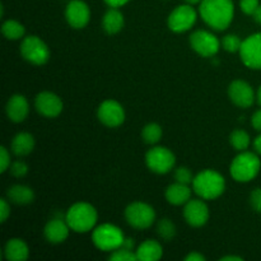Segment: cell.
<instances>
[{
	"mask_svg": "<svg viewBox=\"0 0 261 261\" xmlns=\"http://www.w3.org/2000/svg\"><path fill=\"white\" fill-rule=\"evenodd\" d=\"M232 0H201L200 15L206 24L214 30H226L233 18Z\"/></svg>",
	"mask_w": 261,
	"mask_h": 261,
	"instance_id": "1",
	"label": "cell"
},
{
	"mask_svg": "<svg viewBox=\"0 0 261 261\" xmlns=\"http://www.w3.org/2000/svg\"><path fill=\"white\" fill-rule=\"evenodd\" d=\"M194 190L203 199H216L222 195L226 188V182L221 173L217 171L206 170L199 173L193 181Z\"/></svg>",
	"mask_w": 261,
	"mask_h": 261,
	"instance_id": "2",
	"label": "cell"
},
{
	"mask_svg": "<svg viewBox=\"0 0 261 261\" xmlns=\"http://www.w3.org/2000/svg\"><path fill=\"white\" fill-rule=\"evenodd\" d=\"M66 223L73 231L84 233L91 231L97 222V212L91 204L76 203L66 213Z\"/></svg>",
	"mask_w": 261,
	"mask_h": 261,
	"instance_id": "3",
	"label": "cell"
},
{
	"mask_svg": "<svg viewBox=\"0 0 261 261\" xmlns=\"http://www.w3.org/2000/svg\"><path fill=\"white\" fill-rule=\"evenodd\" d=\"M260 160L256 154L244 152L237 155L231 165V175L239 182H247L256 177L260 171Z\"/></svg>",
	"mask_w": 261,
	"mask_h": 261,
	"instance_id": "4",
	"label": "cell"
},
{
	"mask_svg": "<svg viewBox=\"0 0 261 261\" xmlns=\"http://www.w3.org/2000/svg\"><path fill=\"white\" fill-rule=\"evenodd\" d=\"M93 244L102 251H115L120 249L125 241L121 229L112 224H102L97 227L92 234Z\"/></svg>",
	"mask_w": 261,
	"mask_h": 261,
	"instance_id": "5",
	"label": "cell"
},
{
	"mask_svg": "<svg viewBox=\"0 0 261 261\" xmlns=\"http://www.w3.org/2000/svg\"><path fill=\"white\" fill-rule=\"evenodd\" d=\"M20 54L23 58L35 65H43L50 58V50L47 45L37 36H28L23 40L20 46Z\"/></svg>",
	"mask_w": 261,
	"mask_h": 261,
	"instance_id": "6",
	"label": "cell"
},
{
	"mask_svg": "<svg viewBox=\"0 0 261 261\" xmlns=\"http://www.w3.org/2000/svg\"><path fill=\"white\" fill-rule=\"evenodd\" d=\"M125 217L130 226L138 229L148 228L153 224L155 218L154 209L145 203H133L125 211Z\"/></svg>",
	"mask_w": 261,
	"mask_h": 261,
	"instance_id": "7",
	"label": "cell"
},
{
	"mask_svg": "<svg viewBox=\"0 0 261 261\" xmlns=\"http://www.w3.org/2000/svg\"><path fill=\"white\" fill-rule=\"evenodd\" d=\"M145 162L153 172L167 173L175 165V155L167 148L157 147L147 153Z\"/></svg>",
	"mask_w": 261,
	"mask_h": 261,
	"instance_id": "8",
	"label": "cell"
},
{
	"mask_svg": "<svg viewBox=\"0 0 261 261\" xmlns=\"http://www.w3.org/2000/svg\"><path fill=\"white\" fill-rule=\"evenodd\" d=\"M196 22V12L193 7L189 5H180L168 17V27L173 32H185L190 30Z\"/></svg>",
	"mask_w": 261,
	"mask_h": 261,
	"instance_id": "9",
	"label": "cell"
},
{
	"mask_svg": "<svg viewBox=\"0 0 261 261\" xmlns=\"http://www.w3.org/2000/svg\"><path fill=\"white\" fill-rule=\"evenodd\" d=\"M241 59L249 68L261 69V32L250 36L240 48Z\"/></svg>",
	"mask_w": 261,
	"mask_h": 261,
	"instance_id": "10",
	"label": "cell"
},
{
	"mask_svg": "<svg viewBox=\"0 0 261 261\" xmlns=\"http://www.w3.org/2000/svg\"><path fill=\"white\" fill-rule=\"evenodd\" d=\"M191 47L200 54L201 56L211 58L214 56L219 50V41L218 38L211 32L206 31H196L190 36Z\"/></svg>",
	"mask_w": 261,
	"mask_h": 261,
	"instance_id": "11",
	"label": "cell"
},
{
	"mask_svg": "<svg viewBox=\"0 0 261 261\" xmlns=\"http://www.w3.org/2000/svg\"><path fill=\"white\" fill-rule=\"evenodd\" d=\"M98 119L102 124L110 127L121 125L125 120V112L121 105L112 99H107L101 103L98 109Z\"/></svg>",
	"mask_w": 261,
	"mask_h": 261,
	"instance_id": "12",
	"label": "cell"
},
{
	"mask_svg": "<svg viewBox=\"0 0 261 261\" xmlns=\"http://www.w3.org/2000/svg\"><path fill=\"white\" fill-rule=\"evenodd\" d=\"M89 12L88 5L82 0H71L68 4L65 10V17L69 24L74 28H83L86 27L87 23L89 22Z\"/></svg>",
	"mask_w": 261,
	"mask_h": 261,
	"instance_id": "13",
	"label": "cell"
},
{
	"mask_svg": "<svg viewBox=\"0 0 261 261\" xmlns=\"http://www.w3.org/2000/svg\"><path fill=\"white\" fill-rule=\"evenodd\" d=\"M228 94L231 101L240 107H250L254 103V91L251 86L244 81L232 82L228 88Z\"/></svg>",
	"mask_w": 261,
	"mask_h": 261,
	"instance_id": "14",
	"label": "cell"
},
{
	"mask_svg": "<svg viewBox=\"0 0 261 261\" xmlns=\"http://www.w3.org/2000/svg\"><path fill=\"white\" fill-rule=\"evenodd\" d=\"M36 109L46 117H56L63 111V102L51 92H42L36 97Z\"/></svg>",
	"mask_w": 261,
	"mask_h": 261,
	"instance_id": "15",
	"label": "cell"
},
{
	"mask_svg": "<svg viewBox=\"0 0 261 261\" xmlns=\"http://www.w3.org/2000/svg\"><path fill=\"white\" fill-rule=\"evenodd\" d=\"M186 222L193 227H201L208 222V206L201 200H189L184 211Z\"/></svg>",
	"mask_w": 261,
	"mask_h": 261,
	"instance_id": "16",
	"label": "cell"
},
{
	"mask_svg": "<svg viewBox=\"0 0 261 261\" xmlns=\"http://www.w3.org/2000/svg\"><path fill=\"white\" fill-rule=\"evenodd\" d=\"M69 224L61 219H53L45 227V237L51 244H61L69 236Z\"/></svg>",
	"mask_w": 261,
	"mask_h": 261,
	"instance_id": "17",
	"label": "cell"
},
{
	"mask_svg": "<svg viewBox=\"0 0 261 261\" xmlns=\"http://www.w3.org/2000/svg\"><path fill=\"white\" fill-rule=\"evenodd\" d=\"M7 115L12 121L22 122L28 115V102L20 94H15L8 101Z\"/></svg>",
	"mask_w": 261,
	"mask_h": 261,
	"instance_id": "18",
	"label": "cell"
},
{
	"mask_svg": "<svg viewBox=\"0 0 261 261\" xmlns=\"http://www.w3.org/2000/svg\"><path fill=\"white\" fill-rule=\"evenodd\" d=\"M190 196L191 190L185 184H172L166 190V199L168 200V203L173 204V205H181V204L188 203L190 200Z\"/></svg>",
	"mask_w": 261,
	"mask_h": 261,
	"instance_id": "19",
	"label": "cell"
},
{
	"mask_svg": "<svg viewBox=\"0 0 261 261\" xmlns=\"http://www.w3.org/2000/svg\"><path fill=\"white\" fill-rule=\"evenodd\" d=\"M7 260L9 261H24L28 257V246L24 241L19 239H12L7 242L4 249Z\"/></svg>",
	"mask_w": 261,
	"mask_h": 261,
	"instance_id": "20",
	"label": "cell"
},
{
	"mask_svg": "<svg viewBox=\"0 0 261 261\" xmlns=\"http://www.w3.org/2000/svg\"><path fill=\"white\" fill-rule=\"evenodd\" d=\"M162 247L158 242L148 240V241L143 242L137 250V257L138 260L142 261H157L162 257Z\"/></svg>",
	"mask_w": 261,
	"mask_h": 261,
	"instance_id": "21",
	"label": "cell"
},
{
	"mask_svg": "<svg viewBox=\"0 0 261 261\" xmlns=\"http://www.w3.org/2000/svg\"><path fill=\"white\" fill-rule=\"evenodd\" d=\"M8 198L12 203L18 204V205H25V204L32 203L35 199V193L32 189L23 185H14L8 190Z\"/></svg>",
	"mask_w": 261,
	"mask_h": 261,
	"instance_id": "22",
	"label": "cell"
},
{
	"mask_svg": "<svg viewBox=\"0 0 261 261\" xmlns=\"http://www.w3.org/2000/svg\"><path fill=\"white\" fill-rule=\"evenodd\" d=\"M35 148V139L28 133H19L12 142V150L17 155H27Z\"/></svg>",
	"mask_w": 261,
	"mask_h": 261,
	"instance_id": "23",
	"label": "cell"
},
{
	"mask_svg": "<svg viewBox=\"0 0 261 261\" xmlns=\"http://www.w3.org/2000/svg\"><path fill=\"white\" fill-rule=\"evenodd\" d=\"M124 25V17L116 8H111L106 12L103 17V30L110 35H115L121 31Z\"/></svg>",
	"mask_w": 261,
	"mask_h": 261,
	"instance_id": "24",
	"label": "cell"
},
{
	"mask_svg": "<svg viewBox=\"0 0 261 261\" xmlns=\"http://www.w3.org/2000/svg\"><path fill=\"white\" fill-rule=\"evenodd\" d=\"M2 32L8 40H18L24 35V27L17 20H7L2 27Z\"/></svg>",
	"mask_w": 261,
	"mask_h": 261,
	"instance_id": "25",
	"label": "cell"
},
{
	"mask_svg": "<svg viewBox=\"0 0 261 261\" xmlns=\"http://www.w3.org/2000/svg\"><path fill=\"white\" fill-rule=\"evenodd\" d=\"M142 137L145 143H148V144H154V143L160 142L161 137H162V129H161V126L158 124H148L143 129Z\"/></svg>",
	"mask_w": 261,
	"mask_h": 261,
	"instance_id": "26",
	"label": "cell"
},
{
	"mask_svg": "<svg viewBox=\"0 0 261 261\" xmlns=\"http://www.w3.org/2000/svg\"><path fill=\"white\" fill-rule=\"evenodd\" d=\"M231 144L233 145L234 149L237 150H245L247 149L250 144V137L246 132L244 130H234L231 134Z\"/></svg>",
	"mask_w": 261,
	"mask_h": 261,
	"instance_id": "27",
	"label": "cell"
},
{
	"mask_svg": "<svg viewBox=\"0 0 261 261\" xmlns=\"http://www.w3.org/2000/svg\"><path fill=\"white\" fill-rule=\"evenodd\" d=\"M157 232H158V234H160L161 239L166 240V241H170V240H172L176 234L175 224H173L172 222L167 218L161 219V221L158 222Z\"/></svg>",
	"mask_w": 261,
	"mask_h": 261,
	"instance_id": "28",
	"label": "cell"
},
{
	"mask_svg": "<svg viewBox=\"0 0 261 261\" xmlns=\"http://www.w3.org/2000/svg\"><path fill=\"white\" fill-rule=\"evenodd\" d=\"M110 260L114 261H135L138 260L137 254H133V250L124 249V247H120V249L115 250L114 252L110 256Z\"/></svg>",
	"mask_w": 261,
	"mask_h": 261,
	"instance_id": "29",
	"label": "cell"
},
{
	"mask_svg": "<svg viewBox=\"0 0 261 261\" xmlns=\"http://www.w3.org/2000/svg\"><path fill=\"white\" fill-rule=\"evenodd\" d=\"M223 43V47L226 48L229 53H236V51H240L242 46V41L240 40L239 36L236 35H227L226 37L222 41Z\"/></svg>",
	"mask_w": 261,
	"mask_h": 261,
	"instance_id": "30",
	"label": "cell"
},
{
	"mask_svg": "<svg viewBox=\"0 0 261 261\" xmlns=\"http://www.w3.org/2000/svg\"><path fill=\"white\" fill-rule=\"evenodd\" d=\"M175 178L177 182L185 184V185H189L190 182H193V173L189 168L186 167H180L176 170L175 172Z\"/></svg>",
	"mask_w": 261,
	"mask_h": 261,
	"instance_id": "31",
	"label": "cell"
},
{
	"mask_svg": "<svg viewBox=\"0 0 261 261\" xmlns=\"http://www.w3.org/2000/svg\"><path fill=\"white\" fill-rule=\"evenodd\" d=\"M259 0H241L240 2V7H241V10L246 14L252 15L255 13V10L259 7Z\"/></svg>",
	"mask_w": 261,
	"mask_h": 261,
	"instance_id": "32",
	"label": "cell"
},
{
	"mask_svg": "<svg viewBox=\"0 0 261 261\" xmlns=\"http://www.w3.org/2000/svg\"><path fill=\"white\" fill-rule=\"evenodd\" d=\"M10 172L15 177H23L28 172V167L22 161H17V162H14L10 166Z\"/></svg>",
	"mask_w": 261,
	"mask_h": 261,
	"instance_id": "33",
	"label": "cell"
},
{
	"mask_svg": "<svg viewBox=\"0 0 261 261\" xmlns=\"http://www.w3.org/2000/svg\"><path fill=\"white\" fill-rule=\"evenodd\" d=\"M250 203L252 209L257 213H261V189H255L250 196Z\"/></svg>",
	"mask_w": 261,
	"mask_h": 261,
	"instance_id": "34",
	"label": "cell"
},
{
	"mask_svg": "<svg viewBox=\"0 0 261 261\" xmlns=\"http://www.w3.org/2000/svg\"><path fill=\"white\" fill-rule=\"evenodd\" d=\"M10 165V157L8 150L4 147L0 148V172H5Z\"/></svg>",
	"mask_w": 261,
	"mask_h": 261,
	"instance_id": "35",
	"label": "cell"
},
{
	"mask_svg": "<svg viewBox=\"0 0 261 261\" xmlns=\"http://www.w3.org/2000/svg\"><path fill=\"white\" fill-rule=\"evenodd\" d=\"M9 214H10L9 205H8L5 199H2V201H0V219H2V223H4V222L7 221Z\"/></svg>",
	"mask_w": 261,
	"mask_h": 261,
	"instance_id": "36",
	"label": "cell"
},
{
	"mask_svg": "<svg viewBox=\"0 0 261 261\" xmlns=\"http://www.w3.org/2000/svg\"><path fill=\"white\" fill-rule=\"evenodd\" d=\"M251 121H252V126H254L256 130H259V132H261V110L255 112Z\"/></svg>",
	"mask_w": 261,
	"mask_h": 261,
	"instance_id": "37",
	"label": "cell"
},
{
	"mask_svg": "<svg viewBox=\"0 0 261 261\" xmlns=\"http://www.w3.org/2000/svg\"><path fill=\"white\" fill-rule=\"evenodd\" d=\"M186 261H205V257L200 255L199 252H191L185 257Z\"/></svg>",
	"mask_w": 261,
	"mask_h": 261,
	"instance_id": "38",
	"label": "cell"
},
{
	"mask_svg": "<svg viewBox=\"0 0 261 261\" xmlns=\"http://www.w3.org/2000/svg\"><path fill=\"white\" fill-rule=\"evenodd\" d=\"M106 2V4H109L111 8H119V7H122L124 4H126L129 0H105Z\"/></svg>",
	"mask_w": 261,
	"mask_h": 261,
	"instance_id": "39",
	"label": "cell"
},
{
	"mask_svg": "<svg viewBox=\"0 0 261 261\" xmlns=\"http://www.w3.org/2000/svg\"><path fill=\"white\" fill-rule=\"evenodd\" d=\"M252 17H254V19L256 20L257 23H260V24H261V5L257 7V9L255 10V13L252 14Z\"/></svg>",
	"mask_w": 261,
	"mask_h": 261,
	"instance_id": "40",
	"label": "cell"
},
{
	"mask_svg": "<svg viewBox=\"0 0 261 261\" xmlns=\"http://www.w3.org/2000/svg\"><path fill=\"white\" fill-rule=\"evenodd\" d=\"M121 247H124V249H127V250H133V247H134V242H133L132 239H127L125 240Z\"/></svg>",
	"mask_w": 261,
	"mask_h": 261,
	"instance_id": "41",
	"label": "cell"
},
{
	"mask_svg": "<svg viewBox=\"0 0 261 261\" xmlns=\"http://www.w3.org/2000/svg\"><path fill=\"white\" fill-rule=\"evenodd\" d=\"M254 145H255V149H256V152L260 153V154H261V135H259V137L255 139Z\"/></svg>",
	"mask_w": 261,
	"mask_h": 261,
	"instance_id": "42",
	"label": "cell"
},
{
	"mask_svg": "<svg viewBox=\"0 0 261 261\" xmlns=\"http://www.w3.org/2000/svg\"><path fill=\"white\" fill-rule=\"evenodd\" d=\"M222 261H228V260H234V261H241L242 259L241 257H239V256H233V255H232V256H224V257H222L221 259Z\"/></svg>",
	"mask_w": 261,
	"mask_h": 261,
	"instance_id": "43",
	"label": "cell"
},
{
	"mask_svg": "<svg viewBox=\"0 0 261 261\" xmlns=\"http://www.w3.org/2000/svg\"><path fill=\"white\" fill-rule=\"evenodd\" d=\"M188 4H198V3H200L201 0H185Z\"/></svg>",
	"mask_w": 261,
	"mask_h": 261,
	"instance_id": "44",
	"label": "cell"
},
{
	"mask_svg": "<svg viewBox=\"0 0 261 261\" xmlns=\"http://www.w3.org/2000/svg\"><path fill=\"white\" fill-rule=\"evenodd\" d=\"M257 99H259V103L261 105V87H260L259 92H257Z\"/></svg>",
	"mask_w": 261,
	"mask_h": 261,
	"instance_id": "45",
	"label": "cell"
}]
</instances>
